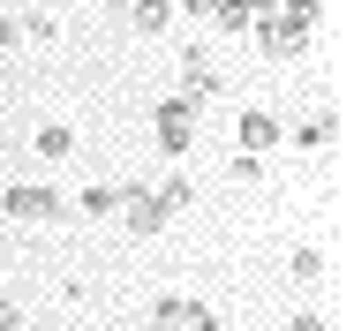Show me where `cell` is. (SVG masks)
Here are the masks:
<instances>
[{
    "label": "cell",
    "instance_id": "277c9868",
    "mask_svg": "<svg viewBox=\"0 0 354 331\" xmlns=\"http://www.w3.org/2000/svg\"><path fill=\"white\" fill-rule=\"evenodd\" d=\"M151 331H218V309L196 294H158L151 301Z\"/></svg>",
    "mask_w": 354,
    "mask_h": 331
},
{
    "label": "cell",
    "instance_id": "7a4b0ae2",
    "mask_svg": "<svg viewBox=\"0 0 354 331\" xmlns=\"http://www.w3.org/2000/svg\"><path fill=\"white\" fill-rule=\"evenodd\" d=\"M0 211H8L15 226H61V218H68V196L46 189V181H15V189L0 196Z\"/></svg>",
    "mask_w": 354,
    "mask_h": 331
},
{
    "label": "cell",
    "instance_id": "30bf717a",
    "mask_svg": "<svg viewBox=\"0 0 354 331\" xmlns=\"http://www.w3.org/2000/svg\"><path fill=\"white\" fill-rule=\"evenodd\" d=\"M151 196H158V211H166V218H181V211L196 203V181H189V173H166V181H158Z\"/></svg>",
    "mask_w": 354,
    "mask_h": 331
},
{
    "label": "cell",
    "instance_id": "52a82bcc",
    "mask_svg": "<svg viewBox=\"0 0 354 331\" xmlns=\"http://www.w3.org/2000/svg\"><path fill=\"white\" fill-rule=\"evenodd\" d=\"M234 135H241V151H249V158H264V151H272V143H279V121H272V113H264V106H249V113H241V121H234Z\"/></svg>",
    "mask_w": 354,
    "mask_h": 331
},
{
    "label": "cell",
    "instance_id": "ac0fdd59",
    "mask_svg": "<svg viewBox=\"0 0 354 331\" xmlns=\"http://www.w3.org/2000/svg\"><path fill=\"white\" fill-rule=\"evenodd\" d=\"M181 15L189 23H212V0H181Z\"/></svg>",
    "mask_w": 354,
    "mask_h": 331
},
{
    "label": "cell",
    "instance_id": "8fae6325",
    "mask_svg": "<svg viewBox=\"0 0 354 331\" xmlns=\"http://www.w3.org/2000/svg\"><path fill=\"white\" fill-rule=\"evenodd\" d=\"M38 158H46V166L75 158V129H68V121H46V129H38Z\"/></svg>",
    "mask_w": 354,
    "mask_h": 331
},
{
    "label": "cell",
    "instance_id": "3957f363",
    "mask_svg": "<svg viewBox=\"0 0 354 331\" xmlns=\"http://www.w3.org/2000/svg\"><path fill=\"white\" fill-rule=\"evenodd\" d=\"M151 143H158V158H189V143H196V106H189V98H158Z\"/></svg>",
    "mask_w": 354,
    "mask_h": 331
},
{
    "label": "cell",
    "instance_id": "5b68a950",
    "mask_svg": "<svg viewBox=\"0 0 354 331\" xmlns=\"http://www.w3.org/2000/svg\"><path fill=\"white\" fill-rule=\"evenodd\" d=\"M174 98H189V106H204V98H218V68L204 46H181V91Z\"/></svg>",
    "mask_w": 354,
    "mask_h": 331
},
{
    "label": "cell",
    "instance_id": "7c38bea8",
    "mask_svg": "<svg viewBox=\"0 0 354 331\" xmlns=\"http://www.w3.org/2000/svg\"><path fill=\"white\" fill-rule=\"evenodd\" d=\"M129 23H136L143 38H158V30L174 23V0H129Z\"/></svg>",
    "mask_w": 354,
    "mask_h": 331
},
{
    "label": "cell",
    "instance_id": "9a60e30c",
    "mask_svg": "<svg viewBox=\"0 0 354 331\" xmlns=\"http://www.w3.org/2000/svg\"><path fill=\"white\" fill-rule=\"evenodd\" d=\"M286 331H332V316H324V309H294V316H286Z\"/></svg>",
    "mask_w": 354,
    "mask_h": 331
},
{
    "label": "cell",
    "instance_id": "9c48e42d",
    "mask_svg": "<svg viewBox=\"0 0 354 331\" xmlns=\"http://www.w3.org/2000/svg\"><path fill=\"white\" fill-rule=\"evenodd\" d=\"M294 143H301V151H332V143H339V106H324V113H309V121L294 129Z\"/></svg>",
    "mask_w": 354,
    "mask_h": 331
},
{
    "label": "cell",
    "instance_id": "4fadbf2b",
    "mask_svg": "<svg viewBox=\"0 0 354 331\" xmlns=\"http://www.w3.org/2000/svg\"><path fill=\"white\" fill-rule=\"evenodd\" d=\"M286 271H294L301 286H317V278H324V249H317V241H301V249L286 256Z\"/></svg>",
    "mask_w": 354,
    "mask_h": 331
},
{
    "label": "cell",
    "instance_id": "ba28073f",
    "mask_svg": "<svg viewBox=\"0 0 354 331\" xmlns=\"http://www.w3.org/2000/svg\"><path fill=\"white\" fill-rule=\"evenodd\" d=\"M113 211H121V189L113 181H91V189L68 196V218H113Z\"/></svg>",
    "mask_w": 354,
    "mask_h": 331
},
{
    "label": "cell",
    "instance_id": "e0dca14e",
    "mask_svg": "<svg viewBox=\"0 0 354 331\" xmlns=\"http://www.w3.org/2000/svg\"><path fill=\"white\" fill-rule=\"evenodd\" d=\"M23 46V30H15V15H0V53H15Z\"/></svg>",
    "mask_w": 354,
    "mask_h": 331
},
{
    "label": "cell",
    "instance_id": "8992f818",
    "mask_svg": "<svg viewBox=\"0 0 354 331\" xmlns=\"http://www.w3.org/2000/svg\"><path fill=\"white\" fill-rule=\"evenodd\" d=\"M136 241H151V234H166V211H158V196L151 189H121V211H113Z\"/></svg>",
    "mask_w": 354,
    "mask_h": 331
},
{
    "label": "cell",
    "instance_id": "5bb4252c",
    "mask_svg": "<svg viewBox=\"0 0 354 331\" xmlns=\"http://www.w3.org/2000/svg\"><path fill=\"white\" fill-rule=\"evenodd\" d=\"M15 30H23V38H30V46H53V38H61V23H53V15H46V8H30V15H23V23H15Z\"/></svg>",
    "mask_w": 354,
    "mask_h": 331
},
{
    "label": "cell",
    "instance_id": "2e32d148",
    "mask_svg": "<svg viewBox=\"0 0 354 331\" xmlns=\"http://www.w3.org/2000/svg\"><path fill=\"white\" fill-rule=\"evenodd\" d=\"M0 331H23V309L8 301V286H0Z\"/></svg>",
    "mask_w": 354,
    "mask_h": 331
},
{
    "label": "cell",
    "instance_id": "6da1fadb",
    "mask_svg": "<svg viewBox=\"0 0 354 331\" xmlns=\"http://www.w3.org/2000/svg\"><path fill=\"white\" fill-rule=\"evenodd\" d=\"M317 23H324V0H272V8L249 15V38H257V53L294 61V53L317 38Z\"/></svg>",
    "mask_w": 354,
    "mask_h": 331
}]
</instances>
